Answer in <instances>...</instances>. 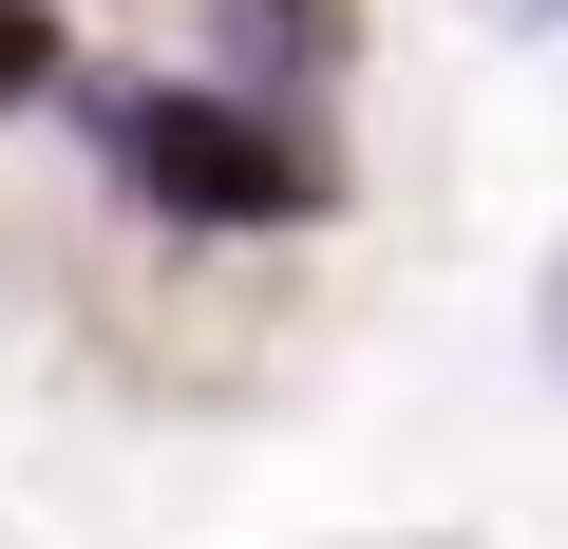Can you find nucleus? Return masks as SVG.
Wrapping results in <instances>:
<instances>
[{
    "instance_id": "4",
    "label": "nucleus",
    "mask_w": 568,
    "mask_h": 549,
    "mask_svg": "<svg viewBox=\"0 0 568 549\" xmlns=\"http://www.w3.org/2000/svg\"><path fill=\"white\" fill-rule=\"evenodd\" d=\"M530 360L568 379V246H549V304H530Z\"/></svg>"
},
{
    "instance_id": "2",
    "label": "nucleus",
    "mask_w": 568,
    "mask_h": 549,
    "mask_svg": "<svg viewBox=\"0 0 568 549\" xmlns=\"http://www.w3.org/2000/svg\"><path fill=\"white\" fill-rule=\"evenodd\" d=\"M209 95H246V114H284V95H323L342 77V0H209Z\"/></svg>"
},
{
    "instance_id": "5",
    "label": "nucleus",
    "mask_w": 568,
    "mask_h": 549,
    "mask_svg": "<svg viewBox=\"0 0 568 549\" xmlns=\"http://www.w3.org/2000/svg\"><path fill=\"white\" fill-rule=\"evenodd\" d=\"M474 20H493V39H568V0H474Z\"/></svg>"
},
{
    "instance_id": "3",
    "label": "nucleus",
    "mask_w": 568,
    "mask_h": 549,
    "mask_svg": "<svg viewBox=\"0 0 568 549\" xmlns=\"http://www.w3.org/2000/svg\"><path fill=\"white\" fill-rule=\"evenodd\" d=\"M39 58H58V20H39V0H0V114L39 95Z\"/></svg>"
},
{
    "instance_id": "1",
    "label": "nucleus",
    "mask_w": 568,
    "mask_h": 549,
    "mask_svg": "<svg viewBox=\"0 0 568 549\" xmlns=\"http://www.w3.org/2000/svg\"><path fill=\"white\" fill-rule=\"evenodd\" d=\"M95 152H114V190L171 209V227H304V209H323L304 114H246V95H209V77H133V95H95Z\"/></svg>"
}]
</instances>
